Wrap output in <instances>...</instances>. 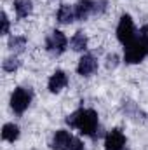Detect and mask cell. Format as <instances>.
Instances as JSON below:
<instances>
[{"label": "cell", "instance_id": "6da1fadb", "mask_svg": "<svg viewBox=\"0 0 148 150\" xmlns=\"http://www.w3.org/2000/svg\"><path fill=\"white\" fill-rule=\"evenodd\" d=\"M66 122L70 127H77L85 136H94V131L98 127V113L92 108H82L66 117Z\"/></svg>", "mask_w": 148, "mask_h": 150}, {"label": "cell", "instance_id": "7a4b0ae2", "mask_svg": "<svg viewBox=\"0 0 148 150\" xmlns=\"http://www.w3.org/2000/svg\"><path fill=\"white\" fill-rule=\"evenodd\" d=\"M147 44H145V38L143 37H138L134 38L129 45L124 47V59L125 63L129 65H136V63H141L143 58L147 56Z\"/></svg>", "mask_w": 148, "mask_h": 150}, {"label": "cell", "instance_id": "3957f363", "mask_svg": "<svg viewBox=\"0 0 148 150\" xmlns=\"http://www.w3.org/2000/svg\"><path fill=\"white\" fill-rule=\"evenodd\" d=\"M138 37L136 35V28H134V23L131 19L129 14H124L118 21V26H117V38L120 44L124 45H129L134 38Z\"/></svg>", "mask_w": 148, "mask_h": 150}, {"label": "cell", "instance_id": "277c9868", "mask_svg": "<svg viewBox=\"0 0 148 150\" xmlns=\"http://www.w3.org/2000/svg\"><path fill=\"white\" fill-rule=\"evenodd\" d=\"M32 101V93L25 87H18L11 96V108L16 113H23Z\"/></svg>", "mask_w": 148, "mask_h": 150}, {"label": "cell", "instance_id": "5b68a950", "mask_svg": "<svg viewBox=\"0 0 148 150\" xmlns=\"http://www.w3.org/2000/svg\"><path fill=\"white\" fill-rule=\"evenodd\" d=\"M66 37H65V33L63 32H59V30H54L47 40H45V47H47V51L51 52V54H56V56H59L65 49H66Z\"/></svg>", "mask_w": 148, "mask_h": 150}, {"label": "cell", "instance_id": "8992f818", "mask_svg": "<svg viewBox=\"0 0 148 150\" xmlns=\"http://www.w3.org/2000/svg\"><path fill=\"white\" fill-rule=\"evenodd\" d=\"M75 136H72L68 131L59 129L56 131L54 138H52V149L54 150H73L75 149Z\"/></svg>", "mask_w": 148, "mask_h": 150}, {"label": "cell", "instance_id": "52a82bcc", "mask_svg": "<svg viewBox=\"0 0 148 150\" xmlns=\"http://www.w3.org/2000/svg\"><path fill=\"white\" fill-rule=\"evenodd\" d=\"M125 145V136L120 129H113L105 138V149L106 150H122Z\"/></svg>", "mask_w": 148, "mask_h": 150}, {"label": "cell", "instance_id": "ba28073f", "mask_svg": "<svg viewBox=\"0 0 148 150\" xmlns=\"http://www.w3.org/2000/svg\"><path fill=\"white\" fill-rule=\"evenodd\" d=\"M73 12H75V19H87L92 12H94V2L92 0H78L73 7Z\"/></svg>", "mask_w": 148, "mask_h": 150}, {"label": "cell", "instance_id": "9c48e42d", "mask_svg": "<svg viewBox=\"0 0 148 150\" xmlns=\"http://www.w3.org/2000/svg\"><path fill=\"white\" fill-rule=\"evenodd\" d=\"M96 68H98V61H96L92 56H89V54L82 56L80 61H78V65H77V72H78V75H84V77L94 74Z\"/></svg>", "mask_w": 148, "mask_h": 150}, {"label": "cell", "instance_id": "30bf717a", "mask_svg": "<svg viewBox=\"0 0 148 150\" xmlns=\"http://www.w3.org/2000/svg\"><path fill=\"white\" fill-rule=\"evenodd\" d=\"M66 84H68L66 74L61 72V70H56L54 74L51 75V79H49V91L51 93H59L63 87H66Z\"/></svg>", "mask_w": 148, "mask_h": 150}, {"label": "cell", "instance_id": "8fae6325", "mask_svg": "<svg viewBox=\"0 0 148 150\" xmlns=\"http://www.w3.org/2000/svg\"><path fill=\"white\" fill-rule=\"evenodd\" d=\"M73 18H75L73 9H72L68 4H63V5L59 7V11H58V21L63 23V25H68V23L73 21Z\"/></svg>", "mask_w": 148, "mask_h": 150}, {"label": "cell", "instance_id": "7c38bea8", "mask_svg": "<svg viewBox=\"0 0 148 150\" xmlns=\"http://www.w3.org/2000/svg\"><path fill=\"white\" fill-rule=\"evenodd\" d=\"M19 138V127L16 124H5L2 127V140L5 142H16Z\"/></svg>", "mask_w": 148, "mask_h": 150}, {"label": "cell", "instance_id": "4fadbf2b", "mask_svg": "<svg viewBox=\"0 0 148 150\" xmlns=\"http://www.w3.org/2000/svg\"><path fill=\"white\" fill-rule=\"evenodd\" d=\"M14 9L18 18H26L32 14V0H14Z\"/></svg>", "mask_w": 148, "mask_h": 150}, {"label": "cell", "instance_id": "5bb4252c", "mask_svg": "<svg viewBox=\"0 0 148 150\" xmlns=\"http://www.w3.org/2000/svg\"><path fill=\"white\" fill-rule=\"evenodd\" d=\"M72 49L80 52V51H85L87 49V37L84 35V32H77L73 37H72V42H70Z\"/></svg>", "mask_w": 148, "mask_h": 150}, {"label": "cell", "instance_id": "9a60e30c", "mask_svg": "<svg viewBox=\"0 0 148 150\" xmlns=\"http://www.w3.org/2000/svg\"><path fill=\"white\" fill-rule=\"evenodd\" d=\"M26 47V38L25 37H12L9 38V49L14 52H21Z\"/></svg>", "mask_w": 148, "mask_h": 150}, {"label": "cell", "instance_id": "2e32d148", "mask_svg": "<svg viewBox=\"0 0 148 150\" xmlns=\"http://www.w3.org/2000/svg\"><path fill=\"white\" fill-rule=\"evenodd\" d=\"M19 65H21V63H19V59H16V58H7V59L4 61V65H2V67H4V70H5V72H14V70H18V68H19Z\"/></svg>", "mask_w": 148, "mask_h": 150}, {"label": "cell", "instance_id": "e0dca14e", "mask_svg": "<svg viewBox=\"0 0 148 150\" xmlns=\"http://www.w3.org/2000/svg\"><path fill=\"white\" fill-rule=\"evenodd\" d=\"M9 33V18L5 12H2V35Z\"/></svg>", "mask_w": 148, "mask_h": 150}, {"label": "cell", "instance_id": "ac0fdd59", "mask_svg": "<svg viewBox=\"0 0 148 150\" xmlns=\"http://www.w3.org/2000/svg\"><path fill=\"white\" fill-rule=\"evenodd\" d=\"M94 2V12H103L106 9V0H92Z\"/></svg>", "mask_w": 148, "mask_h": 150}, {"label": "cell", "instance_id": "d6986e66", "mask_svg": "<svg viewBox=\"0 0 148 150\" xmlns=\"http://www.w3.org/2000/svg\"><path fill=\"white\" fill-rule=\"evenodd\" d=\"M118 65V58H117V54H110L108 58H106V68H115Z\"/></svg>", "mask_w": 148, "mask_h": 150}]
</instances>
